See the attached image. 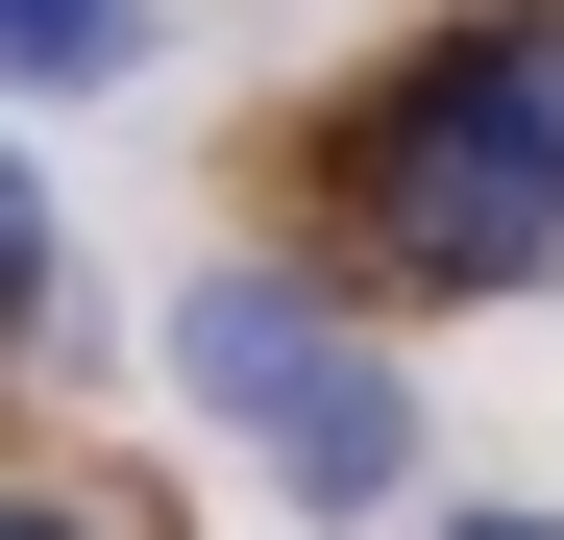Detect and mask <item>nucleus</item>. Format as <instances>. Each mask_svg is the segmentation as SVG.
Returning <instances> with one entry per match:
<instances>
[{"instance_id": "3", "label": "nucleus", "mask_w": 564, "mask_h": 540, "mask_svg": "<svg viewBox=\"0 0 564 540\" xmlns=\"http://www.w3.org/2000/svg\"><path fill=\"white\" fill-rule=\"evenodd\" d=\"M148 25H123V0H0V74H25V99H99V74H123Z\"/></svg>"}, {"instance_id": "4", "label": "nucleus", "mask_w": 564, "mask_h": 540, "mask_svg": "<svg viewBox=\"0 0 564 540\" xmlns=\"http://www.w3.org/2000/svg\"><path fill=\"white\" fill-rule=\"evenodd\" d=\"M50 295V197H25V148H0V320Z\"/></svg>"}, {"instance_id": "5", "label": "nucleus", "mask_w": 564, "mask_h": 540, "mask_svg": "<svg viewBox=\"0 0 564 540\" xmlns=\"http://www.w3.org/2000/svg\"><path fill=\"white\" fill-rule=\"evenodd\" d=\"M442 540H564V516H442Z\"/></svg>"}, {"instance_id": "6", "label": "nucleus", "mask_w": 564, "mask_h": 540, "mask_svg": "<svg viewBox=\"0 0 564 540\" xmlns=\"http://www.w3.org/2000/svg\"><path fill=\"white\" fill-rule=\"evenodd\" d=\"M0 540H74V516H25V492H0Z\"/></svg>"}, {"instance_id": "2", "label": "nucleus", "mask_w": 564, "mask_h": 540, "mask_svg": "<svg viewBox=\"0 0 564 540\" xmlns=\"http://www.w3.org/2000/svg\"><path fill=\"white\" fill-rule=\"evenodd\" d=\"M172 393L246 418V467L295 492V516H393V492H417V393H393V344L319 320L295 270H197V295H172Z\"/></svg>"}, {"instance_id": "1", "label": "nucleus", "mask_w": 564, "mask_h": 540, "mask_svg": "<svg viewBox=\"0 0 564 540\" xmlns=\"http://www.w3.org/2000/svg\"><path fill=\"white\" fill-rule=\"evenodd\" d=\"M344 246H368V295H540L564 270V0H491L368 99Z\"/></svg>"}]
</instances>
